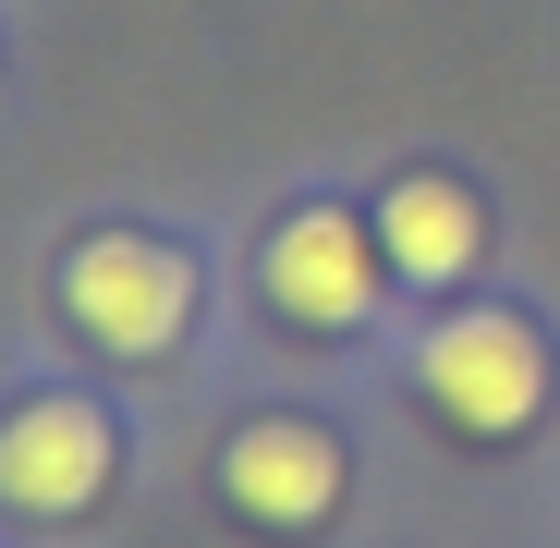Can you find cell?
I'll return each instance as SVG.
<instances>
[{
	"label": "cell",
	"instance_id": "obj_1",
	"mask_svg": "<svg viewBox=\"0 0 560 548\" xmlns=\"http://www.w3.org/2000/svg\"><path fill=\"white\" fill-rule=\"evenodd\" d=\"M61 317L98 341V353H171L183 317H196V256H171L147 232H98V244H73L61 256Z\"/></svg>",
	"mask_w": 560,
	"mask_h": 548
},
{
	"label": "cell",
	"instance_id": "obj_2",
	"mask_svg": "<svg viewBox=\"0 0 560 548\" xmlns=\"http://www.w3.org/2000/svg\"><path fill=\"white\" fill-rule=\"evenodd\" d=\"M415 378H427L439 427H463V439H524V427H536V403H548V353H536V329H524V317L463 305L451 329H427Z\"/></svg>",
	"mask_w": 560,
	"mask_h": 548
},
{
	"label": "cell",
	"instance_id": "obj_3",
	"mask_svg": "<svg viewBox=\"0 0 560 548\" xmlns=\"http://www.w3.org/2000/svg\"><path fill=\"white\" fill-rule=\"evenodd\" d=\"M110 476H122V439H110L98 403H73V390H49V403H25L13 427H0V512H25V524L98 512Z\"/></svg>",
	"mask_w": 560,
	"mask_h": 548
},
{
	"label": "cell",
	"instance_id": "obj_4",
	"mask_svg": "<svg viewBox=\"0 0 560 548\" xmlns=\"http://www.w3.org/2000/svg\"><path fill=\"white\" fill-rule=\"evenodd\" d=\"M220 488H232V512L268 524V536H317V524L341 512V451H329V427H305V415H268V427H244V439L220 451Z\"/></svg>",
	"mask_w": 560,
	"mask_h": 548
},
{
	"label": "cell",
	"instance_id": "obj_5",
	"mask_svg": "<svg viewBox=\"0 0 560 548\" xmlns=\"http://www.w3.org/2000/svg\"><path fill=\"white\" fill-rule=\"evenodd\" d=\"M268 305L305 317V329H353L365 305H378V244H365L353 208H305L268 232Z\"/></svg>",
	"mask_w": 560,
	"mask_h": 548
},
{
	"label": "cell",
	"instance_id": "obj_6",
	"mask_svg": "<svg viewBox=\"0 0 560 548\" xmlns=\"http://www.w3.org/2000/svg\"><path fill=\"white\" fill-rule=\"evenodd\" d=\"M378 244H390L402 281H463V268H476V244H488V208L463 196V183L415 171V183H390V196H378Z\"/></svg>",
	"mask_w": 560,
	"mask_h": 548
}]
</instances>
